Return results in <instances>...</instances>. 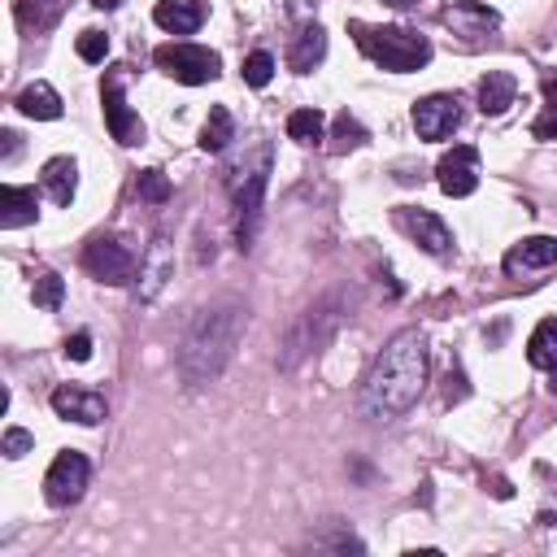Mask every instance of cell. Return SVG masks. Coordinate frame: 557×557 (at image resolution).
<instances>
[{"label": "cell", "mask_w": 557, "mask_h": 557, "mask_svg": "<svg viewBox=\"0 0 557 557\" xmlns=\"http://www.w3.org/2000/svg\"><path fill=\"white\" fill-rule=\"evenodd\" d=\"M457 126H461V104H457V96L435 91V96H422V100L413 104V131H418L422 139H448Z\"/></svg>", "instance_id": "30bf717a"}, {"label": "cell", "mask_w": 557, "mask_h": 557, "mask_svg": "<svg viewBox=\"0 0 557 557\" xmlns=\"http://www.w3.org/2000/svg\"><path fill=\"white\" fill-rule=\"evenodd\" d=\"M270 165H274V152H270V144H261L252 157H244L231 170V183H226L231 187V205H235V239H239L244 252L252 248V235H257V222H261V200H265Z\"/></svg>", "instance_id": "277c9868"}, {"label": "cell", "mask_w": 557, "mask_h": 557, "mask_svg": "<svg viewBox=\"0 0 557 557\" xmlns=\"http://www.w3.org/2000/svg\"><path fill=\"white\" fill-rule=\"evenodd\" d=\"M135 191H139V200H148V205H165V200H170V178H165L161 170H139Z\"/></svg>", "instance_id": "4316f807"}, {"label": "cell", "mask_w": 557, "mask_h": 557, "mask_svg": "<svg viewBox=\"0 0 557 557\" xmlns=\"http://www.w3.org/2000/svg\"><path fill=\"white\" fill-rule=\"evenodd\" d=\"M30 300H35V309H61V300H65V278H61L57 270H39L35 283H30Z\"/></svg>", "instance_id": "d4e9b609"}, {"label": "cell", "mask_w": 557, "mask_h": 557, "mask_svg": "<svg viewBox=\"0 0 557 557\" xmlns=\"http://www.w3.org/2000/svg\"><path fill=\"white\" fill-rule=\"evenodd\" d=\"M287 139H296V144H305V148L322 144V139H326V117H322L318 109H296V113H287Z\"/></svg>", "instance_id": "cb8c5ba5"}, {"label": "cell", "mask_w": 557, "mask_h": 557, "mask_svg": "<svg viewBox=\"0 0 557 557\" xmlns=\"http://www.w3.org/2000/svg\"><path fill=\"white\" fill-rule=\"evenodd\" d=\"M435 178H440V191H444V196H453V200L470 196V191L479 187V152H474L470 144L448 148V152L440 157V165H435Z\"/></svg>", "instance_id": "9c48e42d"}, {"label": "cell", "mask_w": 557, "mask_h": 557, "mask_svg": "<svg viewBox=\"0 0 557 557\" xmlns=\"http://www.w3.org/2000/svg\"><path fill=\"white\" fill-rule=\"evenodd\" d=\"M35 448V435L26 431V426H9L4 431V440H0V453L9 457V461H17V457H26Z\"/></svg>", "instance_id": "4dcf8cb0"}, {"label": "cell", "mask_w": 557, "mask_h": 557, "mask_svg": "<svg viewBox=\"0 0 557 557\" xmlns=\"http://www.w3.org/2000/svg\"><path fill=\"white\" fill-rule=\"evenodd\" d=\"M544 104H548V113L535 122V135L540 139H557V70L544 74Z\"/></svg>", "instance_id": "83f0119b"}, {"label": "cell", "mask_w": 557, "mask_h": 557, "mask_svg": "<svg viewBox=\"0 0 557 557\" xmlns=\"http://www.w3.org/2000/svg\"><path fill=\"white\" fill-rule=\"evenodd\" d=\"M65 357H70V361H87V357H91V335H87V331H74V335L65 339Z\"/></svg>", "instance_id": "d6a6232c"}, {"label": "cell", "mask_w": 557, "mask_h": 557, "mask_svg": "<svg viewBox=\"0 0 557 557\" xmlns=\"http://www.w3.org/2000/svg\"><path fill=\"white\" fill-rule=\"evenodd\" d=\"M52 413L65 418V422H78V426H96V422H104V396L91 392V387H70V383H61V387L52 392Z\"/></svg>", "instance_id": "4fadbf2b"}, {"label": "cell", "mask_w": 557, "mask_h": 557, "mask_svg": "<svg viewBox=\"0 0 557 557\" xmlns=\"http://www.w3.org/2000/svg\"><path fill=\"white\" fill-rule=\"evenodd\" d=\"M35 218H39V196H35V187L4 183V187H0V226H4V231H17V226H30Z\"/></svg>", "instance_id": "e0dca14e"}, {"label": "cell", "mask_w": 557, "mask_h": 557, "mask_svg": "<svg viewBox=\"0 0 557 557\" xmlns=\"http://www.w3.org/2000/svg\"><path fill=\"white\" fill-rule=\"evenodd\" d=\"M440 22L453 30V35H461V39H487L496 26H500V13L496 9H487V4H479V0H457V4H448L444 13H440Z\"/></svg>", "instance_id": "7c38bea8"}, {"label": "cell", "mask_w": 557, "mask_h": 557, "mask_svg": "<svg viewBox=\"0 0 557 557\" xmlns=\"http://www.w3.org/2000/svg\"><path fill=\"white\" fill-rule=\"evenodd\" d=\"M83 270H87L91 278L109 283V287H122V283L135 278V252H131L122 239L100 235V239H91V244L83 248Z\"/></svg>", "instance_id": "52a82bcc"}, {"label": "cell", "mask_w": 557, "mask_h": 557, "mask_svg": "<svg viewBox=\"0 0 557 557\" xmlns=\"http://www.w3.org/2000/svg\"><path fill=\"white\" fill-rule=\"evenodd\" d=\"M244 326H248V309L239 300H213L205 305L187 335H183V348H178V370L191 387H205L213 383L226 361L235 357V344L244 339Z\"/></svg>", "instance_id": "7a4b0ae2"}, {"label": "cell", "mask_w": 557, "mask_h": 557, "mask_svg": "<svg viewBox=\"0 0 557 557\" xmlns=\"http://www.w3.org/2000/svg\"><path fill=\"white\" fill-rule=\"evenodd\" d=\"M322 57H326V30H322L318 22H305L300 35H296L292 48H287V65H292L296 74H313V70L322 65Z\"/></svg>", "instance_id": "ac0fdd59"}, {"label": "cell", "mask_w": 557, "mask_h": 557, "mask_svg": "<svg viewBox=\"0 0 557 557\" xmlns=\"http://www.w3.org/2000/svg\"><path fill=\"white\" fill-rule=\"evenodd\" d=\"M383 4H396V9H405V4H413V0H383Z\"/></svg>", "instance_id": "8d00e7d4"}, {"label": "cell", "mask_w": 557, "mask_h": 557, "mask_svg": "<svg viewBox=\"0 0 557 557\" xmlns=\"http://www.w3.org/2000/svg\"><path fill=\"white\" fill-rule=\"evenodd\" d=\"M335 139H339V148H357V144H366V126L344 109V113L335 117Z\"/></svg>", "instance_id": "1f68e13d"}, {"label": "cell", "mask_w": 557, "mask_h": 557, "mask_svg": "<svg viewBox=\"0 0 557 557\" xmlns=\"http://www.w3.org/2000/svg\"><path fill=\"white\" fill-rule=\"evenodd\" d=\"M548 374H553V383H548V392H553V396H557V370H548Z\"/></svg>", "instance_id": "d590c367"}, {"label": "cell", "mask_w": 557, "mask_h": 557, "mask_svg": "<svg viewBox=\"0 0 557 557\" xmlns=\"http://www.w3.org/2000/svg\"><path fill=\"white\" fill-rule=\"evenodd\" d=\"M527 361L535 370H557V318H544L527 339Z\"/></svg>", "instance_id": "7402d4cb"}, {"label": "cell", "mask_w": 557, "mask_h": 557, "mask_svg": "<svg viewBox=\"0 0 557 557\" xmlns=\"http://www.w3.org/2000/svg\"><path fill=\"white\" fill-rule=\"evenodd\" d=\"M91 4H96V9H117L122 0H91Z\"/></svg>", "instance_id": "e575fe53"}, {"label": "cell", "mask_w": 557, "mask_h": 557, "mask_svg": "<svg viewBox=\"0 0 557 557\" xmlns=\"http://www.w3.org/2000/svg\"><path fill=\"white\" fill-rule=\"evenodd\" d=\"M13 104H17L26 117H35V122H57V117H61V96H57V87L44 83V78L26 83V87L17 91Z\"/></svg>", "instance_id": "44dd1931"}, {"label": "cell", "mask_w": 557, "mask_h": 557, "mask_svg": "<svg viewBox=\"0 0 557 557\" xmlns=\"http://www.w3.org/2000/svg\"><path fill=\"white\" fill-rule=\"evenodd\" d=\"M100 109H104L109 135H113L122 148L144 144V122H139V113H135V109L126 104V96H122V74H109V78L100 83Z\"/></svg>", "instance_id": "ba28073f"}, {"label": "cell", "mask_w": 557, "mask_h": 557, "mask_svg": "<svg viewBox=\"0 0 557 557\" xmlns=\"http://www.w3.org/2000/svg\"><path fill=\"white\" fill-rule=\"evenodd\" d=\"M39 183H44V191H48L52 205L70 209V200H74V191H78V161H74V157H52V161H44Z\"/></svg>", "instance_id": "d6986e66"}, {"label": "cell", "mask_w": 557, "mask_h": 557, "mask_svg": "<svg viewBox=\"0 0 557 557\" xmlns=\"http://www.w3.org/2000/svg\"><path fill=\"white\" fill-rule=\"evenodd\" d=\"M305 548H313V553H366V544L352 535V531H322V535H309V544Z\"/></svg>", "instance_id": "484cf974"}, {"label": "cell", "mask_w": 557, "mask_h": 557, "mask_svg": "<svg viewBox=\"0 0 557 557\" xmlns=\"http://www.w3.org/2000/svg\"><path fill=\"white\" fill-rule=\"evenodd\" d=\"M348 30L357 35V48L392 74H413L431 61V39L409 30V26H370V22H348Z\"/></svg>", "instance_id": "3957f363"}, {"label": "cell", "mask_w": 557, "mask_h": 557, "mask_svg": "<svg viewBox=\"0 0 557 557\" xmlns=\"http://www.w3.org/2000/svg\"><path fill=\"white\" fill-rule=\"evenodd\" d=\"M231 139H235V117H231L226 104H213L209 117H205V126H200V148L205 152H222Z\"/></svg>", "instance_id": "603a6c76"}, {"label": "cell", "mask_w": 557, "mask_h": 557, "mask_svg": "<svg viewBox=\"0 0 557 557\" xmlns=\"http://www.w3.org/2000/svg\"><path fill=\"white\" fill-rule=\"evenodd\" d=\"M513 100H518V78H513V74L487 70V74L479 78V109H483V117H500Z\"/></svg>", "instance_id": "ffe728a7"}, {"label": "cell", "mask_w": 557, "mask_h": 557, "mask_svg": "<svg viewBox=\"0 0 557 557\" xmlns=\"http://www.w3.org/2000/svg\"><path fill=\"white\" fill-rule=\"evenodd\" d=\"M170 278H174V244L165 235H157L139 261V300H157Z\"/></svg>", "instance_id": "5bb4252c"}, {"label": "cell", "mask_w": 557, "mask_h": 557, "mask_svg": "<svg viewBox=\"0 0 557 557\" xmlns=\"http://www.w3.org/2000/svg\"><path fill=\"white\" fill-rule=\"evenodd\" d=\"M78 57H83L87 65L104 61V57H109V35H104V30H83V35H78Z\"/></svg>", "instance_id": "f546056e"}, {"label": "cell", "mask_w": 557, "mask_h": 557, "mask_svg": "<svg viewBox=\"0 0 557 557\" xmlns=\"http://www.w3.org/2000/svg\"><path fill=\"white\" fill-rule=\"evenodd\" d=\"M152 61H157V70H165L174 83H183V87H200V83H213L218 74H222V57L213 52V48H205V44H161L157 52H152Z\"/></svg>", "instance_id": "5b68a950"}, {"label": "cell", "mask_w": 557, "mask_h": 557, "mask_svg": "<svg viewBox=\"0 0 557 557\" xmlns=\"http://www.w3.org/2000/svg\"><path fill=\"white\" fill-rule=\"evenodd\" d=\"M152 22L170 35H196L205 22V0H157Z\"/></svg>", "instance_id": "2e32d148"}, {"label": "cell", "mask_w": 557, "mask_h": 557, "mask_svg": "<svg viewBox=\"0 0 557 557\" xmlns=\"http://www.w3.org/2000/svg\"><path fill=\"white\" fill-rule=\"evenodd\" d=\"M426 370H431V348H426V335L418 326H405L396 331L383 352L374 357V366L366 370L361 379V413L370 422H392L400 418L405 409H413V400L422 396L426 387Z\"/></svg>", "instance_id": "6da1fadb"}, {"label": "cell", "mask_w": 557, "mask_h": 557, "mask_svg": "<svg viewBox=\"0 0 557 557\" xmlns=\"http://www.w3.org/2000/svg\"><path fill=\"white\" fill-rule=\"evenodd\" d=\"M396 226H400L413 244H422L431 257H448V252H453V231H448L431 209L405 205V209H396Z\"/></svg>", "instance_id": "8fae6325"}, {"label": "cell", "mask_w": 557, "mask_h": 557, "mask_svg": "<svg viewBox=\"0 0 557 557\" xmlns=\"http://www.w3.org/2000/svg\"><path fill=\"white\" fill-rule=\"evenodd\" d=\"M13 152H17V135L13 131H0V157L13 161Z\"/></svg>", "instance_id": "836d02e7"}, {"label": "cell", "mask_w": 557, "mask_h": 557, "mask_svg": "<svg viewBox=\"0 0 557 557\" xmlns=\"http://www.w3.org/2000/svg\"><path fill=\"white\" fill-rule=\"evenodd\" d=\"M548 265H557V239H553V235L518 239V244L505 252V274H509V278H522V274H535V270H548Z\"/></svg>", "instance_id": "9a60e30c"}, {"label": "cell", "mask_w": 557, "mask_h": 557, "mask_svg": "<svg viewBox=\"0 0 557 557\" xmlns=\"http://www.w3.org/2000/svg\"><path fill=\"white\" fill-rule=\"evenodd\" d=\"M87 479H91V466H87V457H83V453H74V448L57 453V457H52V466H48V474H44V496H48V505L65 509V505L83 500Z\"/></svg>", "instance_id": "8992f818"}, {"label": "cell", "mask_w": 557, "mask_h": 557, "mask_svg": "<svg viewBox=\"0 0 557 557\" xmlns=\"http://www.w3.org/2000/svg\"><path fill=\"white\" fill-rule=\"evenodd\" d=\"M270 78H274V57L261 52V48L248 52V57H244V83H248V87H265Z\"/></svg>", "instance_id": "f1b7e54d"}]
</instances>
